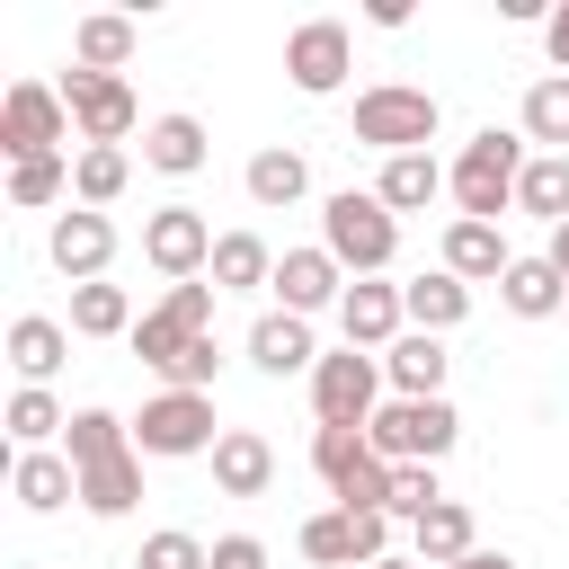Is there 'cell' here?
I'll return each instance as SVG.
<instances>
[{"label":"cell","mask_w":569,"mask_h":569,"mask_svg":"<svg viewBox=\"0 0 569 569\" xmlns=\"http://www.w3.org/2000/svg\"><path fill=\"white\" fill-rule=\"evenodd\" d=\"M516 178H525V133H498V124H480V133L462 142V160L445 169L462 222H498V213L516 204Z\"/></svg>","instance_id":"obj_1"},{"label":"cell","mask_w":569,"mask_h":569,"mask_svg":"<svg viewBox=\"0 0 569 569\" xmlns=\"http://www.w3.org/2000/svg\"><path fill=\"white\" fill-rule=\"evenodd\" d=\"M320 249H329L347 276H382V267L400 258V213H391L382 196L338 187V196L320 204Z\"/></svg>","instance_id":"obj_2"},{"label":"cell","mask_w":569,"mask_h":569,"mask_svg":"<svg viewBox=\"0 0 569 569\" xmlns=\"http://www.w3.org/2000/svg\"><path fill=\"white\" fill-rule=\"evenodd\" d=\"M436 124H445V107H436L427 89H409V80H373V89L356 98V142H373L382 160L427 151V142H436Z\"/></svg>","instance_id":"obj_3"},{"label":"cell","mask_w":569,"mask_h":569,"mask_svg":"<svg viewBox=\"0 0 569 569\" xmlns=\"http://www.w3.org/2000/svg\"><path fill=\"white\" fill-rule=\"evenodd\" d=\"M213 445H222L213 391H160L133 418V453H151V462H187V453H213Z\"/></svg>","instance_id":"obj_4"},{"label":"cell","mask_w":569,"mask_h":569,"mask_svg":"<svg viewBox=\"0 0 569 569\" xmlns=\"http://www.w3.org/2000/svg\"><path fill=\"white\" fill-rule=\"evenodd\" d=\"M293 542L320 569H373V560H391V516L382 507H320V516H302Z\"/></svg>","instance_id":"obj_5"},{"label":"cell","mask_w":569,"mask_h":569,"mask_svg":"<svg viewBox=\"0 0 569 569\" xmlns=\"http://www.w3.org/2000/svg\"><path fill=\"white\" fill-rule=\"evenodd\" d=\"M196 338H213V284H169V293H160V311H142L133 356L169 382V373H178V356H187Z\"/></svg>","instance_id":"obj_6"},{"label":"cell","mask_w":569,"mask_h":569,"mask_svg":"<svg viewBox=\"0 0 569 569\" xmlns=\"http://www.w3.org/2000/svg\"><path fill=\"white\" fill-rule=\"evenodd\" d=\"M373 409H382V356L338 347L311 365V418L320 427H373Z\"/></svg>","instance_id":"obj_7"},{"label":"cell","mask_w":569,"mask_h":569,"mask_svg":"<svg viewBox=\"0 0 569 569\" xmlns=\"http://www.w3.org/2000/svg\"><path fill=\"white\" fill-rule=\"evenodd\" d=\"M365 436H373L382 462H445L453 436H462V418H453V400H382Z\"/></svg>","instance_id":"obj_8"},{"label":"cell","mask_w":569,"mask_h":569,"mask_svg":"<svg viewBox=\"0 0 569 569\" xmlns=\"http://www.w3.org/2000/svg\"><path fill=\"white\" fill-rule=\"evenodd\" d=\"M62 133H71V107H62V89H44V80H18V89L0 98V151H9V160H44V151H62Z\"/></svg>","instance_id":"obj_9"},{"label":"cell","mask_w":569,"mask_h":569,"mask_svg":"<svg viewBox=\"0 0 569 569\" xmlns=\"http://www.w3.org/2000/svg\"><path fill=\"white\" fill-rule=\"evenodd\" d=\"M142 258H151L169 284H196V276L213 267V222H204L196 204H160V213L142 222Z\"/></svg>","instance_id":"obj_10"},{"label":"cell","mask_w":569,"mask_h":569,"mask_svg":"<svg viewBox=\"0 0 569 569\" xmlns=\"http://www.w3.org/2000/svg\"><path fill=\"white\" fill-rule=\"evenodd\" d=\"M347 62H356V36H347L338 18H302V27L284 36V80H293L302 98H329V89L347 80Z\"/></svg>","instance_id":"obj_11"},{"label":"cell","mask_w":569,"mask_h":569,"mask_svg":"<svg viewBox=\"0 0 569 569\" xmlns=\"http://www.w3.org/2000/svg\"><path fill=\"white\" fill-rule=\"evenodd\" d=\"M338 329H347V347H400L409 338V302H400V284H382V276H356L347 284V302H338Z\"/></svg>","instance_id":"obj_12"},{"label":"cell","mask_w":569,"mask_h":569,"mask_svg":"<svg viewBox=\"0 0 569 569\" xmlns=\"http://www.w3.org/2000/svg\"><path fill=\"white\" fill-rule=\"evenodd\" d=\"M62 107H71V124H80V142H124V133H133V89L107 80V71H71Z\"/></svg>","instance_id":"obj_13"},{"label":"cell","mask_w":569,"mask_h":569,"mask_svg":"<svg viewBox=\"0 0 569 569\" xmlns=\"http://www.w3.org/2000/svg\"><path fill=\"white\" fill-rule=\"evenodd\" d=\"M44 258H53L71 284H98V276H107V258H116V222H107V213H89V204H71V213L53 222V240H44Z\"/></svg>","instance_id":"obj_14"},{"label":"cell","mask_w":569,"mask_h":569,"mask_svg":"<svg viewBox=\"0 0 569 569\" xmlns=\"http://www.w3.org/2000/svg\"><path fill=\"white\" fill-rule=\"evenodd\" d=\"M276 293H284L293 320H311V311L347 302V267H338L329 249H284V258H276Z\"/></svg>","instance_id":"obj_15"},{"label":"cell","mask_w":569,"mask_h":569,"mask_svg":"<svg viewBox=\"0 0 569 569\" xmlns=\"http://www.w3.org/2000/svg\"><path fill=\"white\" fill-rule=\"evenodd\" d=\"M382 382H391V400H445V338L409 329L400 347H382Z\"/></svg>","instance_id":"obj_16"},{"label":"cell","mask_w":569,"mask_h":569,"mask_svg":"<svg viewBox=\"0 0 569 569\" xmlns=\"http://www.w3.org/2000/svg\"><path fill=\"white\" fill-rule=\"evenodd\" d=\"M249 365H258V373H276V382H284V373H311V365H320V347H311V320H293V311H267V320L249 329Z\"/></svg>","instance_id":"obj_17"},{"label":"cell","mask_w":569,"mask_h":569,"mask_svg":"<svg viewBox=\"0 0 569 569\" xmlns=\"http://www.w3.org/2000/svg\"><path fill=\"white\" fill-rule=\"evenodd\" d=\"M267 480H276V453H267V436H249V427H222V445H213V489H222V498H267Z\"/></svg>","instance_id":"obj_18"},{"label":"cell","mask_w":569,"mask_h":569,"mask_svg":"<svg viewBox=\"0 0 569 569\" xmlns=\"http://www.w3.org/2000/svg\"><path fill=\"white\" fill-rule=\"evenodd\" d=\"M516 258H507V240H498V222H462L453 213V231H445V276H462V284H498Z\"/></svg>","instance_id":"obj_19"},{"label":"cell","mask_w":569,"mask_h":569,"mask_svg":"<svg viewBox=\"0 0 569 569\" xmlns=\"http://www.w3.org/2000/svg\"><path fill=\"white\" fill-rule=\"evenodd\" d=\"M62 356H71V329L62 320H44V311H27V320H9V365H18V382H53L62 373Z\"/></svg>","instance_id":"obj_20"},{"label":"cell","mask_w":569,"mask_h":569,"mask_svg":"<svg viewBox=\"0 0 569 569\" xmlns=\"http://www.w3.org/2000/svg\"><path fill=\"white\" fill-rule=\"evenodd\" d=\"M311 471L347 498L365 471H382V453H373V436H365V427H311Z\"/></svg>","instance_id":"obj_21"},{"label":"cell","mask_w":569,"mask_h":569,"mask_svg":"<svg viewBox=\"0 0 569 569\" xmlns=\"http://www.w3.org/2000/svg\"><path fill=\"white\" fill-rule=\"evenodd\" d=\"M498 302H507L516 320H551V311H569V284H560L551 258H516V267L498 276Z\"/></svg>","instance_id":"obj_22"},{"label":"cell","mask_w":569,"mask_h":569,"mask_svg":"<svg viewBox=\"0 0 569 569\" xmlns=\"http://www.w3.org/2000/svg\"><path fill=\"white\" fill-rule=\"evenodd\" d=\"M400 302H409V329H427V338H445V329H462L471 320V284L462 276H418V284H400Z\"/></svg>","instance_id":"obj_23"},{"label":"cell","mask_w":569,"mask_h":569,"mask_svg":"<svg viewBox=\"0 0 569 569\" xmlns=\"http://www.w3.org/2000/svg\"><path fill=\"white\" fill-rule=\"evenodd\" d=\"M9 489H18V507H27V516H53V507H71V498H80V471H71V453H18Z\"/></svg>","instance_id":"obj_24"},{"label":"cell","mask_w":569,"mask_h":569,"mask_svg":"<svg viewBox=\"0 0 569 569\" xmlns=\"http://www.w3.org/2000/svg\"><path fill=\"white\" fill-rule=\"evenodd\" d=\"M204 276H213V293H249V284H276V249H267L258 231H222Z\"/></svg>","instance_id":"obj_25"},{"label":"cell","mask_w":569,"mask_h":569,"mask_svg":"<svg viewBox=\"0 0 569 569\" xmlns=\"http://www.w3.org/2000/svg\"><path fill=\"white\" fill-rule=\"evenodd\" d=\"M409 542H418V569H453V560H471V551H480V533H471V507H462V498H445L427 525H409Z\"/></svg>","instance_id":"obj_26"},{"label":"cell","mask_w":569,"mask_h":569,"mask_svg":"<svg viewBox=\"0 0 569 569\" xmlns=\"http://www.w3.org/2000/svg\"><path fill=\"white\" fill-rule=\"evenodd\" d=\"M142 160H151L160 178H196V169H204V124H196V116H160V124H142Z\"/></svg>","instance_id":"obj_27"},{"label":"cell","mask_w":569,"mask_h":569,"mask_svg":"<svg viewBox=\"0 0 569 569\" xmlns=\"http://www.w3.org/2000/svg\"><path fill=\"white\" fill-rule=\"evenodd\" d=\"M124 178H133L124 142H80V160H71V196H80L89 213H107V204L124 196Z\"/></svg>","instance_id":"obj_28"},{"label":"cell","mask_w":569,"mask_h":569,"mask_svg":"<svg viewBox=\"0 0 569 569\" xmlns=\"http://www.w3.org/2000/svg\"><path fill=\"white\" fill-rule=\"evenodd\" d=\"M133 498H142V453H133V445L80 471V507H89V516H124Z\"/></svg>","instance_id":"obj_29"},{"label":"cell","mask_w":569,"mask_h":569,"mask_svg":"<svg viewBox=\"0 0 569 569\" xmlns=\"http://www.w3.org/2000/svg\"><path fill=\"white\" fill-rule=\"evenodd\" d=\"M516 213H542L551 231L569 222V151H533L516 178Z\"/></svg>","instance_id":"obj_30"},{"label":"cell","mask_w":569,"mask_h":569,"mask_svg":"<svg viewBox=\"0 0 569 569\" xmlns=\"http://www.w3.org/2000/svg\"><path fill=\"white\" fill-rule=\"evenodd\" d=\"M124 53H133V18L98 9V18H80V27H71V62H80V71H107V80H116V71H124Z\"/></svg>","instance_id":"obj_31"},{"label":"cell","mask_w":569,"mask_h":569,"mask_svg":"<svg viewBox=\"0 0 569 569\" xmlns=\"http://www.w3.org/2000/svg\"><path fill=\"white\" fill-rule=\"evenodd\" d=\"M124 329H142L133 320V302H124V284H71V338H124Z\"/></svg>","instance_id":"obj_32"},{"label":"cell","mask_w":569,"mask_h":569,"mask_svg":"<svg viewBox=\"0 0 569 569\" xmlns=\"http://www.w3.org/2000/svg\"><path fill=\"white\" fill-rule=\"evenodd\" d=\"M436 187H445V169H436V151H400V160H382V204L391 213H418V204H436Z\"/></svg>","instance_id":"obj_33"},{"label":"cell","mask_w":569,"mask_h":569,"mask_svg":"<svg viewBox=\"0 0 569 569\" xmlns=\"http://www.w3.org/2000/svg\"><path fill=\"white\" fill-rule=\"evenodd\" d=\"M124 445H133V427H124L116 409H71V427H62L71 471H89V462H107V453H124Z\"/></svg>","instance_id":"obj_34"},{"label":"cell","mask_w":569,"mask_h":569,"mask_svg":"<svg viewBox=\"0 0 569 569\" xmlns=\"http://www.w3.org/2000/svg\"><path fill=\"white\" fill-rule=\"evenodd\" d=\"M525 142L569 151V71H551V80H533V89H525Z\"/></svg>","instance_id":"obj_35"},{"label":"cell","mask_w":569,"mask_h":569,"mask_svg":"<svg viewBox=\"0 0 569 569\" xmlns=\"http://www.w3.org/2000/svg\"><path fill=\"white\" fill-rule=\"evenodd\" d=\"M302 187H311L302 151H258L249 160V204H302Z\"/></svg>","instance_id":"obj_36"},{"label":"cell","mask_w":569,"mask_h":569,"mask_svg":"<svg viewBox=\"0 0 569 569\" xmlns=\"http://www.w3.org/2000/svg\"><path fill=\"white\" fill-rule=\"evenodd\" d=\"M62 427H71V418H62V400H53V391H36V382H18V400H9V436H18V453H44Z\"/></svg>","instance_id":"obj_37"},{"label":"cell","mask_w":569,"mask_h":569,"mask_svg":"<svg viewBox=\"0 0 569 569\" xmlns=\"http://www.w3.org/2000/svg\"><path fill=\"white\" fill-rule=\"evenodd\" d=\"M436 507H445L436 462H391V498H382V516H391V525H427Z\"/></svg>","instance_id":"obj_38"},{"label":"cell","mask_w":569,"mask_h":569,"mask_svg":"<svg viewBox=\"0 0 569 569\" xmlns=\"http://www.w3.org/2000/svg\"><path fill=\"white\" fill-rule=\"evenodd\" d=\"M62 187H71V160H62V151H44V160H9V204L36 213V204H53Z\"/></svg>","instance_id":"obj_39"},{"label":"cell","mask_w":569,"mask_h":569,"mask_svg":"<svg viewBox=\"0 0 569 569\" xmlns=\"http://www.w3.org/2000/svg\"><path fill=\"white\" fill-rule=\"evenodd\" d=\"M133 569H213V551H204L196 533H178V525H169V533H151V542H142V560H133Z\"/></svg>","instance_id":"obj_40"},{"label":"cell","mask_w":569,"mask_h":569,"mask_svg":"<svg viewBox=\"0 0 569 569\" xmlns=\"http://www.w3.org/2000/svg\"><path fill=\"white\" fill-rule=\"evenodd\" d=\"M213 569H267V542L258 533H222L213 542Z\"/></svg>","instance_id":"obj_41"},{"label":"cell","mask_w":569,"mask_h":569,"mask_svg":"<svg viewBox=\"0 0 569 569\" xmlns=\"http://www.w3.org/2000/svg\"><path fill=\"white\" fill-rule=\"evenodd\" d=\"M542 53H551V62H560V71H569V0H560V9H551V18H542Z\"/></svg>","instance_id":"obj_42"},{"label":"cell","mask_w":569,"mask_h":569,"mask_svg":"<svg viewBox=\"0 0 569 569\" xmlns=\"http://www.w3.org/2000/svg\"><path fill=\"white\" fill-rule=\"evenodd\" d=\"M542 258H551V267H560V284H569V222L551 231V249H542Z\"/></svg>","instance_id":"obj_43"},{"label":"cell","mask_w":569,"mask_h":569,"mask_svg":"<svg viewBox=\"0 0 569 569\" xmlns=\"http://www.w3.org/2000/svg\"><path fill=\"white\" fill-rule=\"evenodd\" d=\"M453 569H516L507 551H471V560H453Z\"/></svg>","instance_id":"obj_44"},{"label":"cell","mask_w":569,"mask_h":569,"mask_svg":"<svg viewBox=\"0 0 569 569\" xmlns=\"http://www.w3.org/2000/svg\"><path fill=\"white\" fill-rule=\"evenodd\" d=\"M373 569H418V560H373Z\"/></svg>","instance_id":"obj_45"}]
</instances>
